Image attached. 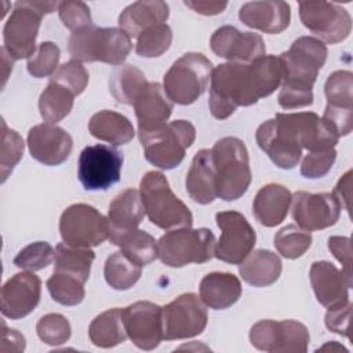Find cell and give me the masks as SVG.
Wrapping results in <instances>:
<instances>
[{
  "mask_svg": "<svg viewBox=\"0 0 353 353\" xmlns=\"http://www.w3.org/2000/svg\"><path fill=\"white\" fill-rule=\"evenodd\" d=\"M74 94L65 85L50 81L39 98V110L46 123L57 124L65 119L74 102Z\"/></svg>",
  "mask_w": 353,
  "mask_h": 353,
  "instance_id": "35",
  "label": "cell"
},
{
  "mask_svg": "<svg viewBox=\"0 0 353 353\" xmlns=\"http://www.w3.org/2000/svg\"><path fill=\"white\" fill-rule=\"evenodd\" d=\"M59 232L63 243L90 248L109 239V222L92 205L77 203L69 205L61 215Z\"/></svg>",
  "mask_w": 353,
  "mask_h": 353,
  "instance_id": "11",
  "label": "cell"
},
{
  "mask_svg": "<svg viewBox=\"0 0 353 353\" xmlns=\"http://www.w3.org/2000/svg\"><path fill=\"white\" fill-rule=\"evenodd\" d=\"M116 245H119L120 251L139 266H146L159 256L157 241L154 237L139 229L123 236Z\"/></svg>",
  "mask_w": 353,
  "mask_h": 353,
  "instance_id": "37",
  "label": "cell"
},
{
  "mask_svg": "<svg viewBox=\"0 0 353 353\" xmlns=\"http://www.w3.org/2000/svg\"><path fill=\"white\" fill-rule=\"evenodd\" d=\"M172 43V30L167 23L152 26L138 36L135 52L143 58L163 55Z\"/></svg>",
  "mask_w": 353,
  "mask_h": 353,
  "instance_id": "41",
  "label": "cell"
},
{
  "mask_svg": "<svg viewBox=\"0 0 353 353\" xmlns=\"http://www.w3.org/2000/svg\"><path fill=\"white\" fill-rule=\"evenodd\" d=\"M123 153L110 145L85 146L79 156L77 176L85 190H106L120 181Z\"/></svg>",
  "mask_w": 353,
  "mask_h": 353,
  "instance_id": "12",
  "label": "cell"
},
{
  "mask_svg": "<svg viewBox=\"0 0 353 353\" xmlns=\"http://www.w3.org/2000/svg\"><path fill=\"white\" fill-rule=\"evenodd\" d=\"M281 259L269 250L250 252L239 266L241 279L254 287H268L276 283L281 274Z\"/></svg>",
  "mask_w": 353,
  "mask_h": 353,
  "instance_id": "30",
  "label": "cell"
},
{
  "mask_svg": "<svg viewBox=\"0 0 353 353\" xmlns=\"http://www.w3.org/2000/svg\"><path fill=\"white\" fill-rule=\"evenodd\" d=\"M335 159H336L335 148L309 152L302 160L301 174L305 178H310V179L321 178L331 170V167L335 163Z\"/></svg>",
  "mask_w": 353,
  "mask_h": 353,
  "instance_id": "48",
  "label": "cell"
},
{
  "mask_svg": "<svg viewBox=\"0 0 353 353\" xmlns=\"http://www.w3.org/2000/svg\"><path fill=\"white\" fill-rule=\"evenodd\" d=\"M283 66L276 55H263L250 63L226 62L211 73L208 108L225 120L239 106H251L281 85Z\"/></svg>",
  "mask_w": 353,
  "mask_h": 353,
  "instance_id": "1",
  "label": "cell"
},
{
  "mask_svg": "<svg viewBox=\"0 0 353 353\" xmlns=\"http://www.w3.org/2000/svg\"><path fill=\"white\" fill-rule=\"evenodd\" d=\"M88 131L94 138L112 145H125L135 135L131 121L113 110H101L92 114L88 121Z\"/></svg>",
  "mask_w": 353,
  "mask_h": 353,
  "instance_id": "31",
  "label": "cell"
},
{
  "mask_svg": "<svg viewBox=\"0 0 353 353\" xmlns=\"http://www.w3.org/2000/svg\"><path fill=\"white\" fill-rule=\"evenodd\" d=\"M55 258L54 247L47 241H36L23 247L14 258V265L23 270H41Z\"/></svg>",
  "mask_w": 353,
  "mask_h": 353,
  "instance_id": "43",
  "label": "cell"
},
{
  "mask_svg": "<svg viewBox=\"0 0 353 353\" xmlns=\"http://www.w3.org/2000/svg\"><path fill=\"white\" fill-rule=\"evenodd\" d=\"M88 79L90 76L85 68L80 62L72 59L69 62L62 63L50 77V81L59 83L69 88L74 95H80L85 90Z\"/></svg>",
  "mask_w": 353,
  "mask_h": 353,
  "instance_id": "46",
  "label": "cell"
},
{
  "mask_svg": "<svg viewBox=\"0 0 353 353\" xmlns=\"http://www.w3.org/2000/svg\"><path fill=\"white\" fill-rule=\"evenodd\" d=\"M279 59L283 66V80L279 105L296 109L313 103V84L327 59V46L316 37H298Z\"/></svg>",
  "mask_w": 353,
  "mask_h": 353,
  "instance_id": "3",
  "label": "cell"
},
{
  "mask_svg": "<svg viewBox=\"0 0 353 353\" xmlns=\"http://www.w3.org/2000/svg\"><path fill=\"white\" fill-rule=\"evenodd\" d=\"M1 58H3V85H4L10 70H12V65H14L15 59L7 52V50L4 47H1Z\"/></svg>",
  "mask_w": 353,
  "mask_h": 353,
  "instance_id": "54",
  "label": "cell"
},
{
  "mask_svg": "<svg viewBox=\"0 0 353 353\" xmlns=\"http://www.w3.org/2000/svg\"><path fill=\"white\" fill-rule=\"evenodd\" d=\"M216 172V196L225 201L240 199L251 183L248 150L236 137H225L211 149Z\"/></svg>",
  "mask_w": 353,
  "mask_h": 353,
  "instance_id": "6",
  "label": "cell"
},
{
  "mask_svg": "<svg viewBox=\"0 0 353 353\" xmlns=\"http://www.w3.org/2000/svg\"><path fill=\"white\" fill-rule=\"evenodd\" d=\"M328 250L342 263V272L352 283V243L349 237L332 236L328 239Z\"/></svg>",
  "mask_w": 353,
  "mask_h": 353,
  "instance_id": "50",
  "label": "cell"
},
{
  "mask_svg": "<svg viewBox=\"0 0 353 353\" xmlns=\"http://www.w3.org/2000/svg\"><path fill=\"white\" fill-rule=\"evenodd\" d=\"M139 193L149 221L157 228L164 230L192 228L190 210L174 194L163 172H146L141 179Z\"/></svg>",
  "mask_w": 353,
  "mask_h": 353,
  "instance_id": "5",
  "label": "cell"
},
{
  "mask_svg": "<svg viewBox=\"0 0 353 353\" xmlns=\"http://www.w3.org/2000/svg\"><path fill=\"white\" fill-rule=\"evenodd\" d=\"M59 19L69 30L76 32L92 25L90 7L83 1H61L58 6Z\"/></svg>",
  "mask_w": 353,
  "mask_h": 353,
  "instance_id": "47",
  "label": "cell"
},
{
  "mask_svg": "<svg viewBox=\"0 0 353 353\" xmlns=\"http://www.w3.org/2000/svg\"><path fill=\"white\" fill-rule=\"evenodd\" d=\"M3 132H1V150H0V175L1 182H6L8 175L12 172L14 167L19 163L23 154V139L15 131L7 128L4 120L1 121Z\"/></svg>",
  "mask_w": 353,
  "mask_h": 353,
  "instance_id": "42",
  "label": "cell"
},
{
  "mask_svg": "<svg viewBox=\"0 0 353 353\" xmlns=\"http://www.w3.org/2000/svg\"><path fill=\"white\" fill-rule=\"evenodd\" d=\"M215 221L222 233L215 244L214 256L232 265H240L255 245L256 233L254 228L237 211L216 212Z\"/></svg>",
  "mask_w": 353,
  "mask_h": 353,
  "instance_id": "16",
  "label": "cell"
},
{
  "mask_svg": "<svg viewBox=\"0 0 353 353\" xmlns=\"http://www.w3.org/2000/svg\"><path fill=\"white\" fill-rule=\"evenodd\" d=\"M30 156L44 165H59L69 157L73 139L63 128L43 123L32 127L28 134Z\"/></svg>",
  "mask_w": 353,
  "mask_h": 353,
  "instance_id": "21",
  "label": "cell"
},
{
  "mask_svg": "<svg viewBox=\"0 0 353 353\" xmlns=\"http://www.w3.org/2000/svg\"><path fill=\"white\" fill-rule=\"evenodd\" d=\"M292 194L280 183H268L259 189L252 203V212L256 221L273 228L280 225L288 214Z\"/></svg>",
  "mask_w": 353,
  "mask_h": 353,
  "instance_id": "28",
  "label": "cell"
},
{
  "mask_svg": "<svg viewBox=\"0 0 353 353\" xmlns=\"http://www.w3.org/2000/svg\"><path fill=\"white\" fill-rule=\"evenodd\" d=\"M258 146L283 170L294 168L302 149L309 152L335 148L338 134L314 112L276 113L262 123L255 134Z\"/></svg>",
  "mask_w": 353,
  "mask_h": 353,
  "instance_id": "2",
  "label": "cell"
},
{
  "mask_svg": "<svg viewBox=\"0 0 353 353\" xmlns=\"http://www.w3.org/2000/svg\"><path fill=\"white\" fill-rule=\"evenodd\" d=\"M94 259L95 252L90 248L73 247L66 243H59L55 247L54 272L72 274L85 283L90 277Z\"/></svg>",
  "mask_w": 353,
  "mask_h": 353,
  "instance_id": "33",
  "label": "cell"
},
{
  "mask_svg": "<svg viewBox=\"0 0 353 353\" xmlns=\"http://www.w3.org/2000/svg\"><path fill=\"white\" fill-rule=\"evenodd\" d=\"M40 341L51 346H59L69 341L72 328L69 320L59 313H48L43 316L36 325Z\"/></svg>",
  "mask_w": 353,
  "mask_h": 353,
  "instance_id": "44",
  "label": "cell"
},
{
  "mask_svg": "<svg viewBox=\"0 0 353 353\" xmlns=\"http://www.w3.org/2000/svg\"><path fill=\"white\" fill-rule=\"evenodd\" d=\"M292 218L305 230H321L335 225L341 216V203L334 193L295 192L291 200Z\"/></svg>",
  "mask_w": 353,
  "mask_h": 353,
  "instance_id": "17",
  "label": "cell"
},
{
  "mask_svg": "<svg viewBox=\"0 0 353 353\" xmlns=\"http://www.w3.org/2000/svg\"><path fill=\"white\" fill-rule=\"evenodd\" d=\"M299 17L306 29L330 44L343 41L352 30L350 14L330 1H301Z\"/></svg>",
  "mask_w": 353,
  "mask_h": 353,
  "instance_id": "15",
  "label": "cell"
},
{
  "mask_svg": "<svg viewBox=\"0 0 353 353\" xmlns=\"http://www.w3.org/2000/svg\"><path fill=\"white\" fill-rule=\"evenodd\" d=\"M163 339H186L201 334L208 321L205 303L193 292H186L161 310Z\"/></svg>",
  "mask_w": 353,
  "mask_h": 353,
  "instance_id": "14",
  "label": "cell"
},
{
  "mask_svg": "<svg viewBox=\"0 0 353 353\" xmlns=\"http://www.w3.org/2000/svg\"><path fill=\"white\" fill-rule=\"evenodd\" d=\"M210 47L216 57L240 63H250L266 54V46L261 34L240 32L230 25L221 26L212 33Z\"/></svg>",
  "mask_w": 353,
  "mask_h": 353,
  "instance_id": "19",
  "label": "cell"
},
{
  "mask_svg": "<svg viewBox=\"0 0 353 353\" xmlns=\"http://www.w3.org/2000/svg\"><path fill=\"white\" fill-rule=\"evenodd\" d=\"M312 245V234L309 230L298 225H287L274 236V247L277 252L287 259H296L302 256Z\"/></svg>",
  "mask_w": 353,
  "mask_h": 353,
  "instance_id": "39",
  "label": "cell"
},
{
  "mask_svg": "<svg viewBox=\"0 0 353 353\" xmlns=\"http://www.w3.org/2000/svg\"><path fill=\"white\" fill-rule=\"evenodd\" d=\"M212 63L200 52L176 59L163 79V88L172 103L192 105L204 94L211 80Z\"/></svg>",
  "mask_w": 353,
  "mask_h": 353,
  "instance_id": "9",
  "label": "cell"
},
{
  "mask_svg": "<svg viewBox=\"0 0 353 353\" xmlns=\"http://www.w3.org/2000/svg\"><path fill=\"white\" fill-rule=\"evenodd\" d=\"M251 345L268 353H305L310 335L296 320H261L250 330Z\"/></svg>",
  "mask_w": 353,
  "mask_h": 353,
  "instance_id": "13",
  "label": "cell"
},
{
  "mask_svg": "<svg viewBox=\"0 0 353 353\" xmlns=\"http://www.w3.org/2000/svg\"><path fill=\"white\" fill-rule=\"evenodd\" d=\"M58 1L23 0L14 4V11L3 29L4 48L17 61L30 58L36 52V37L46 14L58 10Z\"/></svg>",
  "mask_w": 353,
  "mask_h": 353,
  "instance_id": "7",
  "label": "cell"
},
{
  "mask_svg": "<svg viewBox=\"0 0 353 353\" xmlns=\"http://www.w3.org/2000/svg\"><path fill=\"white\" fill-rule=\"evenodd\" d=\"M334 347H336L338 350H345L346 352V349L343 347V346H341V345H338L336 342H331V343H327V345H324L321 349H319V350H325V349H334Z\"/></svg>",
  "mask_w": 353,
  "mask_h": 353,
  "instance_id": "55",
  "label": "cell"
},
{
  "mask_svg": "<svg viewBox=\"0 0 353 353\" xmlns=\"http://www.w3.org/2000/svg\"><path fill=\"white\" fill-rule=\"evenodd\" d=\"M183 4L189 8H192L193 11H196L197 14H203V15H216L221 14L226 7L228 3L226 1H203V0H194V1H183Z\"/></svg>",
  "mask_w": 353,
  "mask_h": 353,
  "instance_id": "52",
  "label": "cell"
},
{
  "mask_svg": "<svg viewBox=\"0 0 353 353\" xmlns=\"http://www.w3.org/2000/svg\"><path fill=\"white\" fill-rule=\"evenodd\" d=\"M350 314H352V303L349 299L328 306L325 313V327L335 334L342 336L350 338L349 334V324H350Z\"/></svg>",
  "mask_w": 353,
  "mask_h": 353,
  "instance_id": "49",
  "label": "cell"
},
{
  "mask_svg": "<svg viewBox=\"0 0 353 353\" xmlns=\"http://www.w3.org/2000/svg\"><path fill=\"white\" fill-rule=\"evenodd\" d=\"M200 298L211 309L223 310L234 305L241 295V283L233 273L212 272L200 281Z\"/></svg>",
  "mask_w": 353,
  "mask_h": 353,
  "instance_id": "29",
  "label": "cell"
},
{
  "mask_svg": "<svg viewBox=\"0 0 353 353\" xmlns=\"http://www.w3.org/2000/svg\"><path fill=\"white\" fill-rule=\"evenodd\" d=\"M148 83L149 81L141 69L134 65H121L109 79V91L117 102L134 105Z\"/></svg>",
  "mask_w": 353,
  "mask_h": 353,
  "instance_id": "34",
  "label": "cell"
},
{
  "mask_svg": "<svg viewBox=\"0 0 353 353\" xmlns=\"http://www.w3.org/2000/svg\"><path fill=\"white\" fill-rule=\"evenodd\" d=\"M327 106L353 109V74L349 70H336L325 81Z\"/></svg>",
  "mask_w": 353,
  "mask_h": 353,
  "instance_id": "40",
  "label": "cell"
},
{
  "mask_svg": "<svg viewBox=\"0 0 353 353\" xmlns=\"http://www.w3.org/2000/svg\"><path fill=\"white\" fill-rule=\"evenodd\" d=\"M170 17V7L161 0H142L125 7L120 17L119 25L131 39L138 37L146 29L165 23Z\"/></svg>",
  "mask_w": 353,
  "mask_h": 353,
  "instance_id": "27",
  "label": "cell"
},
{
  "mask_svg": "<svg viewBox=\"0 0 353 353\" xmlns=\"http://www.w3.org/2000/svg\"><path fill=\"white\" fill-rule=\"evenodd\" d=\"M46 284L52 299L63 306H76L85 296L84 283L72 274L54 272Z\"/></svg>",
  "mask_w": 353,
  "mask_h": 353,
  "instance_id": "38",
  "label": "cell"
},
{
  "mask_svg": "<svg viewBox=\"0 0 353 353\" xmlns=\"http://www.w3.org/2000/svg\"><path fill=\"white\" fill-rule=\"evenodd\" d=\"M142 266L131 261L124 252L117 251L108 256L103 268L106 283L117 291L130 290L139 280Z\"/></svg>",
  "mask_w": 353,
  "mask_h": 353,
  "instance_id": "36",
  "label": "cell"
},
{
  "mask_svg": "<svg viewBox=\"0 0 353 353\" xmlns=\"http://www.w3.org/2000/svg\"><path fill=\"white\" fill-rule=\"evenodd\" d=\"M69 54L77 62L121 65L131 52V37L120 28H98L94 23L69 37Z\"/></svg>",
  "mask_w": 353,
  "mask_h": 353,
  "instance_id": "4",
  "label": "cell"
},
{
  "mask_svg": "<svg viewBox=\"0 0 353 353\" xmlns=\"http://www.w3.org/2000/svg\"><path fill=\"white\" fill-rule=\"evenodd\" d=\"M145 214L139 190L130 188L119 193L109 204V241L116 245L123 236L137 230Z\"/></svg>",
  "mask_w": 353,
  "mask_h": 353,
  "instance_id": "22",
  "label": "cell"
},
{
  "mask_svg": "<svg viewBox=\"0 0 353 353\" xmlns=\"http://www.w3.org/2000/svg\"><path fill=\"white\" fill-rule=\"evenodd\" d=\"M7 352H22L25 349V336L18 332L17 330H7L6 324L3 323V334H1V350L7 346Z\"/></svg>",
  "mask_w": 353,
  "mask_h": 353,
  "instance_id": "53",
  "label": "cell"
},
{
  "mask_svg": "<svg viewBox=\"0 0 353 353\" xmlns=\"http://www.w3.org/2000/svg\"><path fill=\"white\" fill-rule=\"evenodd\" d=\"M145 157L161 170H172L185 159L196 139V128L188 120H175L149 132H138Z\"/></svg>",
  "mask_w": 353,
  "mask_h": 353,
  "instance_id": "8",
  "label": "cell"
},
{
  "mask_svg": "<svg viewBox=\"0 0 353 353\" xmlns=\"http://www.w3.org/2000/svg\"><path fill=\"white\" fill-rule=\"evenodd\" d=\"M61 57L59 47L52 41H43L36 52L28 59V72L36 77H47L52 76L54 72L58 69V62Z\"/></svg>",
  "mask_w": 353,
  "mask_h": 353,
  "instance_id": "45",
  "label": "cell"
},
{
  "mask_svg": "<svg viewBox=\"0 0 353 353\" xmlns=\"http://www.w3.org/2000/svg\"><path fill=\"white\" fill-rule=\"evenodd\" d=\"M41 295V280L33 272H21L1 287V314L11 320L26 317L37 306Z\"/></svg>",
  "mask_w": 353,
  "mask_h": 353,
  "instance_id": "20",
  "label": "cell"
},
{
  "mask_svg": "<svg viewBox=\"0 0 353 353\" xmlns=\"http://www.w3.org/2000/svg\"><path fill=\"white\" fill-rule=\"evenodd\" d=\"M90 341L98 347H113L125 341L127 332L120 307L109 309L98 314L88 328Z\"/></svg>",
  "mask_w": 353,
  "mask_h": 353,
  "instance_id": "32",
  "label": "cell"
},
{
  "mask_svg": "<svg viewBox=\"0 0 353 353\" xmlns=\"http://www.w3.org/2000/svg\"><path fill=\"white\" fill-rule=\"evenodd\" d=\"M310 283L320 305L328 307L349 299L352 283L342 270L328 261H317L310 268Z\"/></svg>",
  "mask_w": 353,
  "mask_h": 353,
  "instance_id": "25",
  "label": "cell"
},
{
  "mask_svg": "<svg viewBox=\"0 0 353 353\" xmlns=\"http://www.w3.org/2000/svg\"><path fill=\"white\" fill-rule=\"evenodd\" d=\"M240 21L252 29L269 34L281 33L291 21V8L285 1H248L240 7Z\"/></svg>",
  "mask_w": 353,
  "mask_h": 353,
  "instance_id": "23",
  "label": "cell"
},
{
  "mask_svg": "<svg viewBox=\"0 0 353 353\" xmlns=\"http://www.w3.org/2000/svg\"><path fill=\"white\" fill-rule=\"evenodd\" d=\"M138 132H149L165 124L172 113V102L159 83H148L134 102Z\"/></svg>",
  "mask_w": 353,
  "mask_h": 353,
  "instance_id": "24",
  "label": "cell"
},
{
  "mask_svg": "<svg viewBox=\"0 0 353 353\" xmlns=\"http://www.w3.org/2000/svg\"><path fill=\"white\" fill-rule=\"evenodd\" d=\"M215 236L207 228H179L157 241L160 261L170 268L208 262L215 254Z\"/></svg>",
  "mask_w": 353,
  "mask_h": 353,
  "instance_id": "10",
  "label": "cell"
},
{
  "mask_svg": "<svg viewBox=\"0 0 353 353\" xmlns=\"http://www.w3.org/2000/svg\"><path fill=\"white\" fill-rule=\"evenodd\" d=\"M159 305L138 301L121 309L127 336L142 350H153L163 339V317Z\"/></svg>",
  "mask_w": 353,
  "mask_h": 353,
  "instance_id": "18",
  "label": "cell"
},
{
  "mask_svg": "<svg viewBox=\"0 0 353 353\" xmlns=\"http://www.w3.org/2000/svg\"><path fill=\"white\" fill-rule=\"evenodd\" d=\"M186 192L199 204H210L216 196V172L210 149L199 150L186 174Z\"/></svg>",
  "mask_w": 353,
  "mask_h": 353,
  "instance_id": "26",
  "label": "cell"
},
{
  "mask_svg": "<svg viewBox=\"0 0 353 353\" xmlns=\"http://www.w3.org/2000/svg\"><path fill=\"white\" fill-rule=\"evenodd\" d=\"M350 192H352V170L346 171V174L342 175V178L338 181L334 194L339 200L341 207H343L350 214Z\"/></svg>",
  "mask_w": 353,
  "mask_h": 353,
  "instance_id": "51",
  "label": "cell"
}]
</instances>
